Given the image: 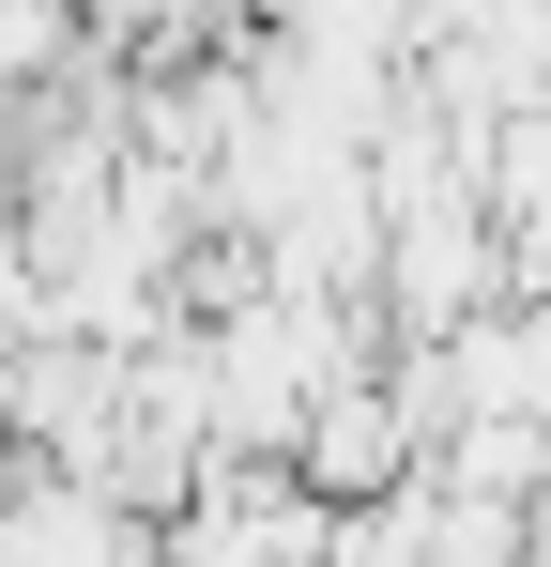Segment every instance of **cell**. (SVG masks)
Instances as JSON below:
<instances>
[{
	"label": "cell",
	"mask_w": 551,
	"mask_h": 567,
	"mask_svg": "<svg viewBox=\"0 0 551 567\" xmlns=\"http://www.w3.org/2000/svg\"><path fill=\"white\" fill-rule=\"evenodd\" d=\"M459 414H506V430H551V307H490L475 338L445 353Z\"/></svg>",
	"instance_id": "7a4b0ae2"
},
{
	"label": "cell",
	"mask_w": 551,
	"mask_h": 567,
	"mask_svg": "<svg viewBox=\"0 0 551 567\" xmlns=\"http://www.w3.org/2000/svg\"><path fill=\"white\" fill-rule=\"evenodd\" d=\"M398 475H429V430H414V399H398V353H383V369L322 383V414H306V445H291V491L353 522V506H383Z\"/></svg>",
	"instance_id": "6da1fadb"
}]
</instances>
